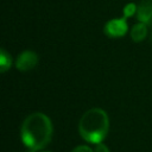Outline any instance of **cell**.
<instances>
[{
  "label": "cell",
  "instance_id": "cell-8",
  "mask_svg": "<svg viewBox=\"0 0 152 152\" xmlns=\"http://www.w3.org/2000/svg\"><path fill=\"white\" fill-rule=\"evenodd\" d=\"M135 12H137V7H135V5H134V4H128V5L124 8V17L128 18V17L133 15Z\"/></svg>",
  "mask_w": 152,
  "mask_h": 152
},
{
  "label": "cell",
  "instance_id": "cell-2",
  "mask_svg": "<svg viewBox=\"0 0 152 152\" xmlns=\"http://www.w3.org/2000/svg\"><path fill=\"white\" fill-rule=\"evenodd\" d=\"M108 128V115L101 108H91L87 110L82 115L78 124V131L81 137L90 144L101 142L106 138Z\"/></svg>",
  "mask_w": 152,
  "mask_h": 152
},
{
  "label": "cell",
  "instance_id": "cell-3",
  "mask_svg": "<svg viewBox=\"0 0 152 152\" xmlns=\"http://www.w3.org/2000/svg\"><path fill=\"white\" fill-rule=\"evenodd\" d=\"M126 17L119 18V19H112L106 23L103 27V32L109 38H120L124 37L127 33L128 26L126 21Z\"/></svg>",
  "mask_w": 152,
  "mask_h": 152
},
{
  "label": "cell",
  "instance_id": "cell-10",
  "mask_svg": "<svg viewBox=\"0 0 152 152\" xmlns=\"http://www.w3.org/2000/svg\"><path fill=\"white\" fill-rule=\"evenodd\" d=\"M94 152H109V150H108V147L106 145L99 142V144H96V147H95Z\"/></svg>",
  "mask_w": 152,
  "mask_h": 152
},
{
  "label": "cell",
  "instance_id": "cell-7",
  "mask_svg": "<svg viewBox=\"0 0 152 152\" xmlns=\"http://www.w3.org/2000/svg\"><path fill=\"white\" fill-rule=\"evenodd\" d=\"M12 64V58L10 56V53L5 50V49H1L0 51V68H1V72H5L7 71V69H10Z\"/></svg>",
  "mask_w": 152,
  "mask_h": 152
},
{
  "label": "cell",
  "instance_id": "cell-9",
  "mask_svg": "<svg viewBox=\"0 0 152 152\" xmlns=\"http://www.w3.org/2000/svg\"><path fill=\"white\" fill-rule=\"evenodd\" d=\"M71 152H94L90 147H88V146H86V145H81V146H77V147H75Z\"/></svg>",
  "mask_w": 152,
  "mask_h": 152
},
{
  "label": "cell",
  "instance_id": "cell-5",
  "mask_svg": "<svg viewBox=\"0 0 152 152\" xmlns=\"http://www.w3.org/2000/svg\"><path fill=\"white\" fill-rule=\"evenodd\" d=\"M137 18L140 23L152 25V0H142L137 8Z\"/></svg>",
  "mask_w": 152,
  "mask_h": 152
},
{
  "label": "cell",
  "instance_id": "cell-11",
  "mask_svg": "<svg viewBox=\"0 0 152 152\" xmlns=\"http://www.w3.org/2000/svg\"><path fill=\"white\" fill-rule=\"evenodd\" d=\"M43 152H49V151H43Z\"/></svg>",
  "mask_w": 152,
  "mask_h": 152
},
{
  "label": "cell",
  "instance_id": "cell-1",
  "mask_svg": "<svg viewBox=\"0 0 152 152\" xmlns=\"http://www.w3.org/2000/svg\"><path fill=\"white\" fill-rule=\"evenodd\" d=\"M52 124L43 113L30 114L21 125V140L31 152L44 148L51 140Z\"/></svg>",
  "mask_w": 152,
  "mask_h": 152
},
{
  "label": "cell",
  "instance_id": "cell-4",
  "mask_svg": "<svg viewBox=\"0 0 152 152\" xmlns=\"http://www.w3.org/2000/svg\"><path fill=\"white\" fill-rule=\"evenodd\" d=\"M38 63V55L34 51L25 50L23 51L15 61V68L20 71H28L33 69Z\"/></svg>",
  "mask_w": 152,
  "mask_h": 152
},
{
  "label": "cell",
  "instance_id": "cell-6",
  "mask_svg": "<svg viewBox=\"0 0 152 152\" xmlns=\"http://www.w3.org/2000/svg\"><path fill=\"white\" fill-rule=\"evenodd\" d=\"M147 34V27L146 24L144 23H138L133 26V28L131 30V37L135 43L141 42Z\"/></svg>",
  "mask_w": 152,
  "mask_h": 152
}]
</instances>
